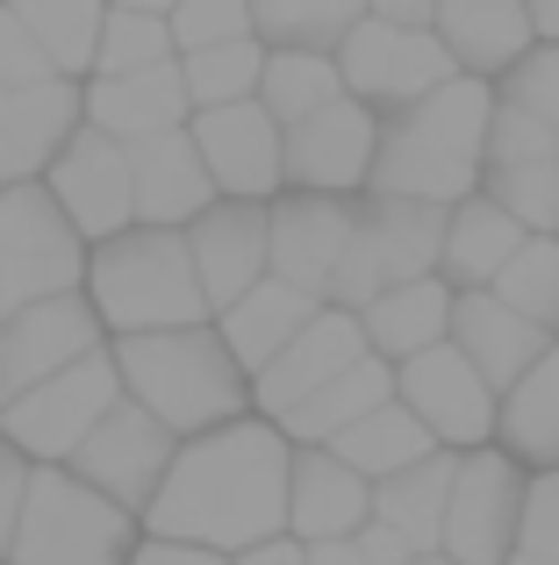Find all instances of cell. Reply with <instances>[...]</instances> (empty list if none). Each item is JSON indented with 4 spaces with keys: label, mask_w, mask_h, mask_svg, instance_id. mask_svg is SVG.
Listing matches in <instances>:
<instances>
[{
    "label": "cell",
    "mask_w": 559,
    "mask_h": 565,
    "mask_svg": "<svg viewBox=\"0 0 559 565\" xmlns=\"http://www.w3.org/2000/svg\"><path fill=\"white\" fill-rule=\"evenodd\" d=\"M287 501H294V437L266 415H244L230 429L180 444L151 515H144V537L244 558L259 544L287 537Z\"/></svg>",
    "instance_id": "6da1fadb"
},
{
    "label": "cell",
    "mask_w": 559,
    "mask_h": 565,
    "mask_svg": "<svg viewBox=\"0 0 559 565\" xmlns=\"http://www.w3.org/2000/svg\"><path fill=\"white\" fill-rule=\"evenodd\" d=\"M495 79H452L431 100L402 115H380V158L366 193H394V201L423 207H460L481 193L488 172V129H495Z\"/></svg>",
    "instance_id": "7a4b0ae2"
},
{
    "label": "cell",
    "mask_w": 559,
    "mask_h": 565,
    "mask_svg": "<svg viewBox=\"0 0 559 565\" xmlns=\"http://www.w3.org/2000/svg\"><path fill=\"white\" fill-rule=\"evenodd\" d=\"M115 365H123V394L137 401V408H151L180 444L259 415L252 373L238 365V351L223 344L215 322H201V330H166V337H123V344H115Z\"/></svg>",
    "instance_id": "3957f363"
},
{
    "label": "cell",
    "mask_w": 559,
    "mask_h": 565,
    "mask_svg": "<svg viewBox=\"0 0 559 565\" xmlns=\"http://www.w3.org/2000/svg\"><path fill=\"white\" fill-rule=\"evenodd\" d=\"M86 301L101 308L115 344H123V337H166V330H201V322H215L187 230H144V222L123 230L115 244H94Z\"/></svg>",
    "instance_id": "277c9868"
},
{
    "label": "cell",
    "mask_w": 559,
    "mask_h": 565,
    "mask_svg": "<svg viewBox=\"0 0 559 565\" xmlns=\"http://www.w3.org/2000/svg\"><path fill=\"white\" fill-rule=\"evenodd\" d=\"M144 544V523L72 480L65 466H36L29 480V509L14 523L8 565H129Z\"/></svg>",
    "instance_id": "5b68a950"
},
{
    "label": "cell",
    "mask_w": 559,
    "mask_h": 565,
    "mask_svg": "<svg viewBox=\"0 0 559 565\" xmlns=\"http://www.w3.org/2000/svg\"><path fill=\"white\" fill-rule=\"evenodd\" d=\"M445 222H452V207L366 193L359 201V236H351L345 265H337V279H330V308L366 316L388 287L437 279V265H445Z\"/></svg>",
    "instance_id": "8992f818"
},
{
    "label": "cell",
    "mask_w": 559,
    "mask_h": 565,
    "mask_svg": "<svg viewBox=\"0 0 559 565\" xmlns=\"http://www.w3.org/2000/svg\"><path fill=\"white\" fill-rule=\"evenodd\" d=\"M86 265H94V244L65 222L51 186H0V322L36 301H57V294H80Z\"/></svg>",
    "instance_id": "52a82bcc"
},
{
    "label": "cell",
    "mask_w": 559,
    "mask_h": 565,
    "mask_svg": "<svg viewBox=\"0 0 559 565\" xmlns=\"http://www.w3.org/2000/svg\"><path fill=\"white\" fill-rule=\"evenodd\" d=\"M123 401H129L123 365H115V344H108V351H94V359H80L72 373L0 401V437H8L14 451H29L36 466H72V451H80Z\"/></svg>",
    "instance_id": "ba28073f"
},
{
    "label": "cell",
    "mask_w": 559,
    "mask_h": 565,
    "mask_svg": "<svg viewBox=\"0 0 559 565\" xmlns=\"http://www.w3.org/2000/svg\"><path fill=\"white\" fill-rule=\"evenodd\" d=\"M524 501H531V466H517L503 444L460 451V480H452L445 509V558L509 565L524 544Z\"/></svg>",
    "instance_id": "9c48e42d"
},
{
    "label": "cell",
    "mask_w": 559,
    "mask_h": 565,
    "mask_svg": "<svg viewBox=\"0 0 559 565\" xmlns=\"http://www.w3.org/2000/svg\"><path fill=\"white\" fill-rule=\"evenodd\" d=\"M337 72H345V94L366 100L373 115H402L416 100H431L437 86L460 79V65L437 43V29H394V22H373V14L345 36Z\"/></svg>",
    "instance_id": "30bf717a"
},
{
    "label": "cell",
    "mask_w": 559,
    "mask_h": 565,
    "mask_svg": "<svg viewBox=\"0 0 559 565\" xmlns=\"http://www.w3.org/2000/svg\"><path fill=\"white\" fill-rule=\"evenodd\" d=\"M394 401H402L445 451H481V444H495V423H503V394L481 380V365L466 359L460 344H437V351H423V359L394 365Z\"/></svg>",
    "instance_id": "8fae6325"
},
{
    "label": "cell",
    "mask_w": 559,
    "mask_h": 565,
    "mask_svg": "<svg viewBox=\"0 0 559 565\" xmlns=\"http://www.w3.org/2000/svg\"><path fill=\"white\" fill-rule=\"evenodd\" d=\"M172 458H180V437H172L151 408L123 401V408H115L108 423L72 451L65 472H72V480H86L94 494H108L115 509H129L144 523L151 501H158V487H166V472H172Z\"/></svg>",
    "instance_id": "7c38bea8"
},
{
    "label": "cell",
    "mask_w": 559,
    "mask_h": 565,
    "mask_svg": "<svg viewBox=\"0 0 559 565\" xmlns=\"http://www.w3.org/2000/svg\"><path fill=\"white\" fill-rule=\"evenodd\" d=\"M108 344L115 337H108V322H101V308L86 301V287L22 308V316L0 322V401L72 373L80 359H94V351H108Z\"/></svg>",
    "instance_id": "4fadbf2b"
},
{
    "label": "cell",
    "mask_w": 559,
    "mask_h": 565,
    "mask_svg": "<svg viewBox=\"0 0 559 565\" xmlns=\"http://www.w3.org/2000/svg\"><path fill=\"white\" fill-rule=\"evenodd\" d=\"M51 201L65 207V222L86 244H115L123 230H137V172H129V143L101 137L94 122L57 151V166L43 172Z\"/></svg>",
    "instance_id": "5bb4252c"
},
{
    "label": "cell",
    "mask_w": 559,
    "mask_h": 565,
    "mask_svg": "<svg viewBox=\"0 0 559 565\" xmlns=\"http://www.w3.org/2000/svg\"><path fill=\"white\" fill-rule=\"evenodd\" d=\"M380 158V115L366 100H337V108L308 115L287 129V193H337V201H366Z\"/></svg>",
    "instance_id": "9a60e30c"
},
{
    "label": "cell",
    "mask_w": 559,
    "mask_h": 565,
    "mask_svg": "<svg viewBox=\"0 0 559 565\" xmlns=\"http://www.w3.org/2000/svg\"><path fill=\"white\" fill-rule=\"evenodd\" d=\"M194 143H201V166H209V180H215L223 201L273 207L280 193H287V129H280L259 100L194 115Z\"/></svg>",
    "instance_id": "2e32d148"
},
{
    "label": "cell",
    "mask_w": 559,
    "mask_h": 565,
    "mask_svg": "<svg viewBox=\"0 0 559 565\" xmlns=\"http://www.w3.org/2000/svg\"><path fill=\"white\" fill-rule=\"evenodd\" d=\"M187 244H194V273L209 294L215 316L244 301L252 287L273 279V207L259 201H215L201 222H187Z\"/></svg>",
    "instance_id": "e0dca14e"
},
{
    "label": "cell",
    "mask_w": 559,
    "mask_h": 565,
    "mask_svg": "<svg viewBox=\"0 0 559 565\" xmlns=\"http://www.w3.org/2000/svg\"><path fill=\"white\" fill-rule=\"evenodd\" d=\"M359 236V201L337 193H280L273 201V279L316 294L330 308V279Z\"/></svg>",
    "instance_id": "ac0fdd59"
},
{
    "label": "cell",
    "mask_w": 559,
    "mask_h": 565,
    "mask_svg": "<svg viewBox=\"0 0 559 565\" xmlns=\"http://www.w3.org/2000/svg\"><path fill=\"white\" fill-rule=\"evenodd\" d=\"M359 359H373V344H366V322L345 316V308H323L316 322H308L302 337H294L287 351L266 365V373L252 380V401L266 423H287L302 401H316L330 380H345Z\"/></svg>",
    "instance_id": "d6986e66"
},
{
    "label": "cell",
    "mask_w": 559,
    "mask_h": 565,
    "mask_svg": "<svg viewBox=\"0 0 559 565\" xmlns=\"http://www.w3.org/2000/svg\"><path fill=\"white\" fill-rule=\"evenodd\" d=\"M80 129H86V94L72 79L0 94V180H8V186L43 180V172L57 166V151H65Z\"/></svg>",
    "instance_id": "ffe728a7"
},
{
    "label": "cell",
    "mask_w": 559,
    "mask_h": 565,
    "mask_svg": "<svg viewBox=\"0 0 559 565\" xmlns=\"http://www.w3.org/2000/svg\"><path fill=\"white\" fill-rule=\"evenodd\" d=\"M129 172H137V222L144 230H187V222H201L223 201L215 180H209V166H201L194 122L166 129V137H151V143H129Z\"/></svg>",
    "instance_id": "44dd1931"
},
{
    "label": "cell",
    "mask_w": 559,
    "mask_h": 565,
    "mask_svg": "<svg viewBox=\"0 0 559 565\" xmlns=\"http://www.w3.org/2000/svg\"><path fill=\"white\" fill-rule=\"evenodd\" d=\"M373 523V480L351 472L337 451L323 444H294V501H287V537L302 544H337V537H359Z\"/></svg>",
    "instance_id": "7402d4cb"
},
{
    "label": "cell",
    "mask_w": 559,
    "mask_h": 565,
    "mask_svg": "<svg viewBox=\"0 0 559 565\" xmlns=\"http://www.w3.org/2000/svg\"><path fill=\"white\" fill-rule=\"evenodd\" d=\"M80 94H86V122L115 143H151V137H166V129L194 122L180 57H172V65H151V72H129V79H86Z\"/></svg>",
    "instance_id": "603a6c76"
},
{
    "label": "cell",
    "mask_w": 559,
    "mask_h": 565,
    "mask_svg": "<svg viewBox=\"0 0 559 565\" xmlns=\"http://www.w3.org/2000/svg\"><path fill=\"white\" fill-rule=\"evenodd\" d=\"M437 43L466 79H509L538 51V29L524 0H445L437 8Z\"/></svg>",
    "instance_id": "cb8c5ba5"
},
{
    "label": "cell",
    "mask_w": 559,
    "mask_h": 565,
    "mask_svg": "<svg viewBox=\"0 0 559 565\" xmlns=\"http://www.w3.org/2000/svg\"><path fill=\"white\" fill-rule=\"evenodd\" d=\"M452 344L481 365V380H488L495 394H509L559 337H546L538 322H524L517 308H503L488 287H481V294H460V308H452Z\"/></svg>",
    "instance_id": "d4e9b609"
},
{
    "label": "cell",
    "mask_w": 559,
    "mask_h": 565,
    "mask_svg": "<svg viewBox=\"0 0 559 565\" xmlns=\"http://www.w3.org/2000/svg\"><path fill=\"white\" fill-rule=\"evenodd\" d=\"M452 308H460V287L437 273V279H409V287H388L359 322H366V344H373V359L409 365V359H423V351L452 344Z\"/></svg>",
    "instance_id": "484cf974"
},
{
    "label": "cell",
    "mask_w": 559,
    "mask_h": 565,
    "mask_svg": "<svg viewBox=\"0 0 559 565\" xmlns=\"http://www.w3.org/2000/svg\"><path fill=\"white\" fill-rule=\"evenodd\" d=\"M316 316H323L316 294L287 287V279H266V287H252L238 308H230V316H215V330H223V344H230V351H238L244 373L259 380V373H266V365H273L280 351H287Z\"/></svg>",
    "instance_id": "4316f807"
},
{
    "label": "cell",
    "mask_w": 559,
    "mask_h": 565,
    "mask_svg": "<svg viewBox=\"0 0 559 565\" xmlns=\"http://www.w3.org/2000/svg\"><path fill=\"white\" fill-rule=\"evenodd\" d=\"M524 244H531V230H524L509 207H495L488 193H474V201H460L452 222H445V265H437V273L460 294H481V287L503 279V265L517 258Z\"/></svg>",
    "instance_id": "83f0119b"
},
{
    "label": "cell",
    "mask_w": 559,
    "mask_h": 565,
    "mask_svg": "<svg viewBox=\"0 0 559 565\" xmlns=\"http://www.w3.org/2000/svg\"><path fill=\"white\" fill-rule=\"evenodd\" d=\"M452 480H460V451H431L423 466H409V472H394V480L373 487V523L402 530L416 552H445Z\"/></svg>",
    "instance_id": "f1b7e54d"
},
{
    "label": "cell",
    "mask_w": 559,
    "mask_h": 565,
    "mask_svg": "<svg viewBox=\"0 0 559 565\" xmlns=\"http://www.w3.org/2000/svg\"><path fill=\"white\" fill-rule=\"evenodd\" d=\"M495 444H503L517 466H531V472H552L559 466V344L503 394Z\"/></svg>",
    "instance_id": "f546056e"
},
{
    "label": "cell",
    "mask_w": 559,
    "mask_h": 565,
    "mask_svg": "<svg viewBox=\"0 0 559 565\" xmlns=\"http://www.w3.org/2000/svg\"><path fill=\"white\" fill-rule=\"evenodd\" d=\"M388 401H394V365H388V359H359L345 380H330L316 401H302V408H294L280 429H287L302 451H308V444H323V451H330L345 429H359L366 415L388 408Z\"/></svg>",
    "instance_id": "4dcf8cb0"
},
{
    "label": "cell",
    "mask_w": 559,
    "mask_h": 565,
    "mask_svg": "<svg viewBox=\"0 0 559 565\" xmlns=\"http://www.w3.org/2000/svg\"><path fill=\"white\" fill-rule=\"evenodd\" d=\"M337 458H345L351 472H366V480H394V472H409V466H423L431 451H445V444L431 437V429L416 423V415L402 408V401H388V408H373L359 429H345V437L330 444Z\"/></svg>",
    "instance_id": "1f68e13d"
},
{
    "label": "cell",
    "mask_w": 559,
    "mask_h": 565,
    "mask_svg": "<svg viewBox=\"0 0 559 565\" xmlns=\"http://www.w3.org/2000/svg\"><path fill=\"white\" fill-rule=\"evenodd\" d=\"M14 14H22L29 29H36V43L51 51L57 79L86 86L94 79V57H101V29H108V0H14Z\"/></svg>",
    "instance_id": "d6a6232c"
},
{
    "label": "cell",
    "mask_w": 559,
    "mask_h": 565,
    "mask_svg": "<svg viewBox=\"0 0 559 565\" xmlns=\"http://www.w3.org/2000/svg\"><path fill=\"white\" fill-rule=\"evenodd\" d=\"M337 100H345V72H337V57H330V51H266L259 108H266L280 129L308 122V115L337 108Z\"/></svg>",
    "instance_id": "836d02e7"
},
{
    "label": "cell",
    "mask_w": 559,
    "mask_h": 565,
    "mask_svg": "<svg viewBox=\"0 0 559 565\" xmlns=\"http://www.w3.org/2000/svg\"><path fill=\"white\" fill-rule=\"evenodd\" d=\"M366 22V0H252V29L266 51H345Z\"/></svg>",
    "instance_id": "e575fe53"
},
{
    "label": "cell",
    "mask_w": 559,
    "mask_h": 565,
    "mask_svg": "<svg viewBox=\"0 0 559 565\" xmlns=\"http://www.w3.org/2000/svg\"><path fill=\"white\" fill-rule=\"evenodd\" d=\"M180 72H187V100H194V115L238 108V100H259V79H266V43H259V36L215 43V51L180 57Z\"/></svg>",
    "instance_id": "d590c367"
},
{
    "label": "cell",
    "mask_w": 559,
    "mask_h": 565,
    "mask_svg": "<svg viewBox=\"0 0 559 565\" xmlns=\"http://www.w3.org/2000/svg\"><path fill=\"white\" fill-rule=\"evenodd\" d=\"M488 294L503 308H517L524 322H538L546 337H559V236H531V244L503 265V279H495Z\"/></svg>",
    "instance_id": "8d00e7d4"
},
{
    "label": "cell",
    "mask_w": 559,
    "mask_h": 565,
    "mask_svg": "<svg viewBox=\"0 0 559 565\" xmlns=\"http://www.w3.org/2000/svg\"><path fill=\"white\" fill-rule=\"evenodd\" d=\"M172 57H180V43H172V22H166V14H129V8H115L108 29H101L94 79H129V72L172 65Z\"/></svg>",
    "instance_id": "74e56055"
},
{
    "label": "cell",
    "mask_w": 559,
    "mask_h": 565,
    "mask_svg": "<svg viewBox=\"0 0 559 565\" xmlns=\"http://www.w3.org/2000/svg\"><path fill=\"white\" fill-rule=\"evenodd\" d=\"M481 193L495 207H509L531 236H559V158H546V166H488Z\"/></svg>",
    "instance_id": "f35d334b"
},
{
    "label": "cell",
    "mask_w": 559,
    "mask_h": 565,
    "mask_svg": "<svg viewBox=\"0 0 559 565\" xmlns=\"http://www.w3.org/2000/svg\"><path fill=\"white\" fill-rule=\"evenodd\" d=\"M166 22H172V43H180V57L215 51V43L259 36V29H252V0H180Z\"/></svg>",
    "instance_id": "ab89813d"
},
{
    "label": "cell",
    "mask_w": 559,
    "mask_h": 565,
    "mask_svg": "<svg viewBox=\"0 0 559 565\" xmlns=\"http://www.w3.org/2000/svg\"><path fill=\"white\" fill-rule=\"evenodd\" d=\"M559 158V137L517 100H495V129H488V166H546Z\"/></svg>",
    "instance_id": "60d3db41"
},
{
    "label": "cell",
    "mask_w": 559,
    "mask_h": 565,
    "mask_svg": "<svg viewBox=\"0 0 559 565\" xmlns=\"http://www.w3.org/2000/svg\"><path fill=\"white\" fill-rule=\"evenodd\" d=\"M57 65L51 51L36 43V29L14 14V0H0V94H14V86H51Z\"/></svg>",
    "instance_id": "b9f144b4"
},
{
    "label": "cell",
    "mask_w": 559,
    "mask_h": 565,
    "mask_svg": "<svg viewBox=\"0 0 559 565\" xmlns=\"http://www.w3.org/2000/svg\"><path fill=\"white\" fill-rule=\"evenodd\" d=\"M503 100H517V108H531L538 122L559 137V43H538L531 57H524L517 72L503 79Z\"/></svg>",
    "instance_id": "7bdbcfd3"
},
{
    "label": "cell",
    "mask_w": 559,
    "mask_h": 565,
    "mask_svg": "<svg viewBox=\"0 0 559 565\" xmlns=\"http://www.w3.org/2000/svg\"><path fill=\"white\" fill-rule=\"evenodd\" d=\"M524 552L559 558V466L531 472V501H524Z\"/></svg>",
    "instance_id": "ee69618b"
},
{
    "label": "cell",
    "mask_w": 559,
    "mask_h": 565,
    "mask_svg": "<svg viewBox=\"0 0 559 565\" xmlns=\"http://www.w3.org/2000/svg\"><path fill=\"white\" fill-rule=\"evenodd\" d=\"M29 480H36V458L0 437V558H8L14 523H22V509H29Z\"/></svg>",
    "instance_id": "f6af8a7d"
},
{
    "label": "cell",
    "mask_w": 559,
    "mask_h": 565,
    "mask_svg": "<svg viewBox=\"0 0 559 565\" xmlns=\"http://www.w3.org/2000/svg\"><path fill=\"white\" fill-rule=\"evenodd\" d=\"M359 552H366V565H416L423 552L402 537V530H388V523H366L359 530Z\"/></svg>",
    "instance_id": "bcb514c9"
},
{
    "label": "cell",
    "mask_w": 559,
    "mask_h": 565,
    "mask_svg": "<svg viewBox=\"0 0 559 565\" xmlns=\"http://www.w3.org/2000/svg\"><path fill=\"white\" fill-rule=\"evenodd\" d=\"M129 565H238V558H223V552H201V544H166V537H144Z\"/></svg>",
    "instance_id": "7dc6e473"
},
{
    "label": "cell",
    "mask_w": 559,
    "mask_h": 565,
    "mask_svg": "<svg viewBox=\"0 0 559 565\" xmlns=\"http://www.w3.org/2000/svg\"><path fill=\"white\" fill-rule=\"evenodd\" d=\"M437 8L445 0H366L373 22H394V29H437Z\"/></svg>",
    "instance_id": "c3c4849f"
},
{
    "label": "cell",
    "mask_w": 559,
    "mask_h": 565,
    "mask_svg": "<svg viewBox=\"0 0 559 565\" xmlns=\"http://www.w3.org/2000/svg\"><path fill=\"white\" fill-rule=\"evenodd\" d=\"M238 565H308V544L302 537H273V544H259V552H244Z\"/></svg>",
    "instance_id": "681fc988"
},
{
    "label": "cell",
    "mask_w": 559,
    "mask_h": 565,
    "mask_svg": "<svg viewBox=\"0 0 559 565\" xmlns=\"http://www.w3.org/2000/svg\"><path fill=\"white\" fill-rule=\"evenodd\" d=\"M308 565H366L359 537H337V544H308Z\"/></svg>",
    "instance_id": "f907efd6"
},
{
    "label": "cell",
    "mask_w": 559,
    "mask_h": 565,
    "mask_svg": "<svg viewBox=\"0 0 559 565\" xmlns=\"http://www.w3.org/2000/svg\"><path fill=\"white\" fill-rule=\"evenodd\" d=\"M524 8H531L538 43H559V0H524Z\"/></svg>",
    "instance_id": "816d5d0a"
},
{
    "label": "cell",
    "mask_w": 559,
    "mask_h": 565,
    "mask_svg": "<svg viewBox=\"0 0 559 565\" xmlns=\"http://www.w3.org/2000/svg\"><path fill=\"white\" fill-rule=\"evenodd\" d=\"M108 8H129V14H172L180 0H108Z\"/></svg>",
    "instance_id": "f5cc1de1"
},
{
    "label": "cell",
    "mask_w": 559,
    "mask_h": 565,
    "mask_svg": "<svg viewBox=\"0 0 559 565\" xmlns=\"http://www.w3.org/2000/svg\"><path fill=\"white\" fill-rule=\"evenodd\" d=\"M509 565H559V558H546V552H524V544H517V558H509Z\"/></svg>",
    "instance_id": "db71d44e"
},
{
    "label": "cell",
    "mask_w": 559,
    "mask_h": 565,
    "mask_svg": "<svg viewBox=\"0 0 559 565\" xmlns=\"http://www.w3.org/2000/svg\"><path fill=\"white\" fill-rule=\"evenodd\" d=\"M416 565H460V558H445V552H423Z\"/></svg>",
    "instance_id": "11a10c76"
},
{
    "label": "cell",
    "mask_w": 559,
    "mask_h": 565,
    "mask_svg": "<svg viewBox=\"0 0 559 565\" xmlns=\"http://www.w3.org/2000/svg\"><path fill=\"white\" fill-rule=\"evenodd\" d=\"M0 186H8V180H0Z\"/></svg>",
    "instance_id": "9f6ffc18"
},
{
    "label": "cell",
    "mask_w": 559,
    "mask_h": 565,
    "mask_svg": "<svg viewBox=\"0 0 559 565\" xmlns=\"http://www.w3.org/2000/svg\"><path fill=\"white\" fill-rule=\"evenodd\" d=\"M0 565H8V558H0Z\"/></svg>",
    "instance_id": "6f0895ef"
}]
</instances>
